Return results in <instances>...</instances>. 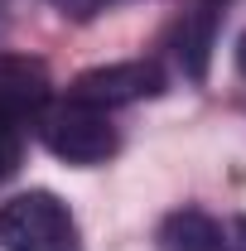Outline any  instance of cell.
I'll return each mask as SVG.
<instances>
[{
  "instance_id": "1",
  "label": "cell",
  "mask_w": 246,
  "mask_h": 251,
  "mask_svg": "<svg viewBox=\"0 0 246 251\" xmlns=\"http://www.w3.org/2000/svg\"><path fill=\"white\" fill-rule=\"evenodd\" d=\"M0 251H82V232L58 193L29 188L0 203Z\"/></svg>"
},
{
  "instance_id": "2",
  "label": "cell",
  "mask_w": 246,
  "mask_h": 251,
  "mask_svg": "<svg viewBox=\"0 0 246 251\" xmlns=\"http://www.w3.org/2000/svg\"><path fill=\"white\" fill-rule=\"evenodd\" d=\"M39 135H44V145L63 159V164H106V159L121 150V135H116V126L106 111H97L87 101H58V106H44L39 111Z\"/></svg>"
},
{
  "instance_id": "3",
  "label": "cell",
  "mask_w": 246,
  "mask_h": 251,
  "mask_svg": "<svg viewBox=\"0 0 246 251\" xmlns=\"http://www.w3.org/2000/svg\"><path fill=\"white\" fill-rule=\"evenodd\" d=\"M159 92H164V68L154 58H125V63H106V68H87L68 87L73 101H87L97 111H116V106H130V101H145V97H159Z\"/></svg>"
},
{
  "instance_id": "4",
  "label": "cell",
  "mask_w": 246,
  "mask_h": 251,
  "mask_svg": "<svg viewBox=\"0 0 246 251\" xmlns=\"http://www.w3.org/2000/svg\"><path fill=\"white\" fill-rule=\"evenodd\" d=\"M232 0H188L184 20L174 29V58L184 68V77L203 82L208 77V63H213V49H217V29L227 20Z\"/></svg>"
},
{
  "instance_id": "5",
  "label": "cell",
  "mask_w": 246,
  "mask_h": 251,
  "mask_svg": "<svg viewBox=\"0 0 246 251\" xmlns=\"http://www.w3.org/2000/svg\"><path fill=\"white\" fill-rule=\"evenodd\" d=\"M0 101H10L15 111H25L39 121V111L49 106V73L34 58H0Z\"/></svg>"
},
{
  "instance_id": "6",
  "label": "cell",
  "mask_w": 246,
  "mask_h": 251,
  "mask_svg": "<svg viewBox=\"0 0 246 251\" xmlns=\"http://www.w3.org/2000/svg\"><path fill=\"white\" fill-rule=\"evenodd\" d=\"M159 251H227V227L198 208H184L159 227Z\"/></svg>"
},
{
  "instance_id": "7",
  "label": "cell",
  "mask_w": 246,
  "mask_h": 251,
  "mask_svg": "<svg viewBox=\"0 0 246 251\" xmlns=\"http://www.w3.org/2000/svg\"><path fill=\"white\" fill-rule=\"evenodd\" d=\"M25 126H29L25 111H15L10 101H0V184L15 179V169L25 159Z\"/></svg>"
},
{
  "instance_id": "8",
  "label": "cell",
  "mask_w": 246,
  "mask_h": 251,
  "mask_svg": "<svg viewBox=\"0 0 246 251\" xmlns=\"http://www.w3.org/2000/svg\"><path fill=\"white\" fill-rule=\"evenodd\" d=\"M58 15H68V20H92V15H101V10H111L116 0H49Z\"/></svg>"
},
{
  "instance_id": "9",
  "label": "cell",
  "mask_w": 246,
  "mask_h": 251,
  "mask_svg": "<svg viewBox=\"0 0 246 251\" xmlns=\"http://www.w3.org/2000/svg\"><path fill=\"white\" fill-rule=\"evenodd\" d=\"M227 251H246V218H237L227 227Z\"/></svg>"
},
{
  "instance_id": "10",
  "label": "cell",
  "mask_w": 246,
  "mask_h": 251,
  "mask_svg": "<svg viewBox=\"0 0 246 251\" xmlns=\"http://www.w3.org/2000/svg\"><path fill=\"white\" fill-rule=\"evenodd\" d=\"M237 68H242V77H246V34H242V44H237Z\"/></svg>"
}]
</instances>
